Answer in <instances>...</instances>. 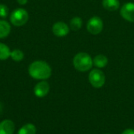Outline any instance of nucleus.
<instances>
[{
	"label": "nucleus",
	"instance_id": "2",
	"mask_svg": "<svg viewBox=\"0 0 134 134\" xmlns=\"http://www.w3.org/2000/svg\"><path fill=\"white\" fill-rule=\"evenodd\" d=\"M73 65L79 71H87L93 65V59L86 53H79L73 58Z\"/></svg>",
	"mask_w": 134,
	"mask_h": 134
},
{
	"label": "nucleus",
	"instance_id": "15",
	"mask_svg": "<svg viewBox=\"0 0 134 134\" xmlns=\"http://www.w3.org/2000/svg\"><path fill=\"white\" fill-rule=\"evenodd\" d=\"M82 20L79 16H75L70 21V27L74 31H79L82 27Z\"/></svg>",
	"mask_w": 134,
	"mask_h": 134
},
{
	"label": "nucleus",
	"instance_id": "9",
	"mask_svg": "<svg viewBox=\"0 0 134 134\" xmlns=\"http://www.w3.org/2000/svg\"><path fill=\"white\" fill-rule=\"evenodd\" d=\"M15 125L13 121L5 119L0 122V134H13Z\"/></svg>",
	"mask_w": 134,
	"mask_h": 134
},
{
	"label": "nucleus",
	"instance_id": "7",
	"mask_svg": "<svg viewBox=\"0 0 134 134\" xmlns=\"http://www.w3.org/2000/svg\"><path fill=\"white\" fill-rule=\"evenodd\" d=\"M52 31H53V33L54 34V35H56L57 37H64L69 33L70 28H69L68 25L67 24H65L64 22L59 21V22L55 23L53 25Z\"/></svg>",
	"mask_w": 134,
	"mask_h": 134
},
{
	"label": "nucleus",
	"instance_id": "11",
	"mask_svg": "<svg viewBox=\"0 0 134 134\" xmlns=\"http://www.w3.org/2000/svg\"><path fill=\"white\" fill-rule=\"evenodd\" d=\"M102 5L108 11H115L119 8L120 2L119 0H103Z\"/></svg>",
	"mask_w": 134,
	"mask_h": 134
},
{
	"label": "nucleus",
	"instance_id": "14",
	"mask_svg": "<svg viewBox=\"0 0 134 134\" xmlns=\"http://www.w3.org/2000/svg\"><path fill=\"white\" fill-rule=\"evenodd\" d=\"M10 53L11 51L9 46L4 43L0 42V60H7L9 57H10Z\"/></svg>",
	"mask_w": 134,
	"mask_h": 134
},
{
	"label": "nucleus",
	"instance_id": "1",
	"mask_svg": "<svg viewBox=\"0 0 134 134\" xmlns=\"http://www.w3.org/2000/svg\"><path fill=\"white\" fill-rule=\"evenodd\" d=\"M28 73L35 79L46 80L51 76L52 69L46 61L35 60L29 65Z\"/></svg>",
	"mask_w": 134,
	"mask_h": 134
},
{
	"label": "nucleus",
	"instance_id": "20",
	"mask_svg": "<svg viewBox=\"0 0 134 134\" xmlns=\"http://www.w3.org/2000/svg\"><path fill=\"white\" fill-rule=\"evenodd\" d=\"M2 110H3V104L0 102V114L2 112Z\"/></svg>",
	"mask_w": 134,
	"mask_h": 134
},
{
	"label": "nucleus",
	"instance_id": "6",
	"mask_svg": "<svg viewBox=\"0 0 134 134\" xmlns=\"http://www.w3.org/2000/svg\"><path fill=\"white\" fill-rule=\"evenodd\" d=\"M120 15L129 22H134V3L127 2L124 4L120 10Z\"/></svg>",
	"mask_w": 134,
	"mask_h": 134
},
{
	"label": "nucleus",
	"instance_id": "19",
	"mask_svg": "<svg viewBox=\"0 0 134 134\" xmlns=\"http://www.w3.org/2000/svg\"><path fill=\"white\" fill-rule=\"evenodd\" d=\"M16 1H17V2H18L20 5H25V4L27 2V0H16Z\"/></svg>",
	"mask_w": 134,
	"mask_h": 134
},
{
	"label": "nucleus",
	"instance_id": "4",
	"mask_svg": "<svg viewBox=\"0 0 134 134\" xmlns=\"http://www.w3.org/2000/svg\"><path fill=\"white\" fill-rule=\"evenodd\" d=\"M89 81L93 87L101 88L105 83L104 73L100 69H93L89 74Z\"/></svg>",
	"mask_w": 134,
	"mask_h": 134
},
{
	"label": "nucleus",
	"instance_id": "17",
	"mask_svg": "<svg viewBox=\"0 0 134 134\" xmlns=\"http://www.w3.org/2000/svg\"><path fill=\"white\" fill-rule=\"evenodd\" d=\"M9 14V9L7 5L4 4H0V17L5 18Z\"/></svg>",
	"mask_w": 134,
	"mask_h": 134
},
{
	"label": "nucleus",
	"instance_id": "18",
	"mask_svg": "<svg viewBox=\"0 0 134 134\" xmlns=\"http://www.w3.org/2000/svg\"><path fill=\"white\" fill-rule=\"evenodd\" d=\"M121 134H134V129H126Z\"/></svg>",
	"mask_w": 134,
	"mask_h": 134
},
{
	"label": "nucleus",
	"instance_id": "8",
	"mask_svg": "<svg viewBox=\"0 0 134 134\" xmlns=\"http://www.w3.org/2000/svg\"><path fill=\"white\" fill-rule=\"evenodd\" d=\"M49 92V84L45 81L42 80L37 83L34 88V93L38 97H46Z\"/></svg>",
	"mask_w": 134,
	"mask_h": 134
},
{
	"label": "nucleus",
	"instance_id": "5",
	"mask_svg": "<svg viewBox=\"0 0 134 134\" xmlns=\"http://www.w3.org/2000/svg\"><path fill=\"white\" fill-rule=\"evenodd\" d=\"M87 30L92 35H98L100 34L104 27V23L100 17L99 16H93L90 18L87 23Z\"/></svg>",
	"mask_w": 134,
	"mask_h": 134
},
{
	"label": "nucleus",
	"instance_id": "10",
	"mask_svg": "<svg viewBox=\"0 0 134 134\" xmlns=\"http://www.w3.org/2000/svg\"><path fill=\"white\" fill-rule=\"evenodd\" d=\"M93 65L96 66L97 68H103L108 65V59L106 56L103 54H99V55H97L93 59Z\"/></svg>",
	"mask_w": 134,
	"mask_h": 134
},
{
	"label": "nucleus",
	"instance_id": "13",
	"mask_svg": "<svg viewBox=\"0 0 134 134\" xmlns=\"http://www.w3.org/2000/svg\"><path fill=\"white\" fill-rule=\"evenodd\" d=\"M36 127L31 123H27L23 126L18 131L17 134H36Z\"/></svg>",
	"mask_w": 134,
	"mask_h": 134
},
{
	"label": "nucleus",
	"instance_id": "3",
	"mask_svg": "<svg viewBox=\"0 0 134 134\" xmlns=\"http://www.w3.org/2000/svg\"><path fill=\"white\" fill-rule=\"evenodd\" d=\"M29 18L28 13L26 9L23 8H18L13 10L9 17L11 24L15 27H20L24 25Z\"/></svg>",
	"mask_w": 134,
	"mask_h": 134
},
{
	"label": "nucleus",
	"instance_id": "16",
	"mask_svg": "<svg viewBox=\"0 0 134 134\" xmlns=\"http://www.w3.org/2000/svg\"><path fill=\"white\" fill-rule=\"evenodd\" d=\"M10 57L12 58L13 60L16 61V62H19V61H21L24 59V53L20 49H13V51H11Z\"/></svg>",
	"mask_w": 134,
	"mask_h": 134
},
{
	"label": "nucleus",
	"instance_id": "12",
	"mask_svg": "<svg viewBox=\"0 0 134 134\" xmlns=\"http://www.w3.org/2000/svg\"><path fill=\"white\" fill-rule=\"evenodd\" d=\"M11 31L10 24L4 20H0V39L7 37Z\"/></svg>",
	"mask_w": 134,
	"mask_h": 134
}]
</instances>
